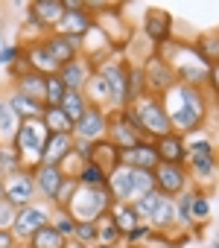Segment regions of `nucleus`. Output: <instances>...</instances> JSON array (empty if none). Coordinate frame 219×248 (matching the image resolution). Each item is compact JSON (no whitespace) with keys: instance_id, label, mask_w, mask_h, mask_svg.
<instances>
[{"instance_id":"nucleus-1","label":"nucleus","mask_w":219,"mask_h":248,"mask_svg":"<svg viewBox=\"0 0 219 248\" xmlns=\"http://www.w3.org/2000/svg\"><path fill=\"white\" fill-rule=\"evenodd\" d=\"M161 105L167 111L170 129L181 138L190 132H199L204 126H213V117H216V96H210L202 88L181 85V82H175L161 96Z\"/></svg>"},{"instance_id":"nucleus-2","label":"nucleus","mask_w":219,"mask_h":248,"mask_svg":"<svg viewBox=\"0 0 219 248\" xmlns=\"http://www.w3.org/2000/svg\"><path fill=\"white\" fill-rule=\"evenodd\" d=\"M158 56L170 64V70L175 73V82L190 85V88H202L210 96H216V67L196 50L193 41L172 38L158 50Z\"/></svg>"},{"instance_id":"nucleus-3","label":"nucleus","mask_w":219,"mask_h":248,"mask_svg":"<svg viewBox=\"0 0 219 248\" xmlns=\"http://www.w3.org/2000/svg\"><path fill=\"white\" fill-rule=\"evenodd\" d=\"M149 190H155V178L152 172L143 170H132V167H117L108 175V193L114 202H138L141 196H146Z\"/></svg>"},{"instance_id":"nucleus-4","label":"nucleus","mask_w":219,"mask_h":248,"mask_svg":"<svg viewBox=\"0 0 219 248\" xmlns=\"http://www.w3.org/2000/svg\"><path fill=\"white\" fill-rule=\"evenodd\" d=\"M111 204H114V199L108 193V187H82L79 184L64 210L73 216V222H96L99 216L111 210Z\"/></svg>"},{"instance_id":"nucleus-5","label":"nucleus","mask_w":219,"mask_h":248,"mask_svg":"<svg viewBox=\"0 0 219 248\" xmlns=\"http://www.w3.org/2000/svg\"><path fill=\"white\" fill-rule=\"evenodd\" d=\"M47 129H44V123L41 120H24L21 123V129L12 140L18 158H21V167L24 170H35L41 164V155H44V143H47Z\"/></svg>"},{"instance_id":"nucleus-6","label":"nucleus","mask_w":219,"mask_h":248,"mask_svg":"<svg viewBox=\"0 0 219 248\" xmlns=\"http://www.w3.org/2000/svg\"><path fill=\"white\" fill-rule=\"evenodd\" d=\"M135 114H138V123H141V132L146 140H158L164 135H170V120H167V111L161 105V96H141L138 102L129 105Z\"/></svg>"},{"instance_id":"nucleus-7","label":"nucleus","mask_w":219,"mask_h":248,"mask_svg":"<svg viewBox=\"0 0 219 248\" xmlns=\"http://www.w3.org/2000/svg\"><path fill=\"white\" fill-rule=\"evenodd\" d=\"M135 30H138V32L155 47V53H158L167 41L175 38V18H172L167 9H161V6H146Z\"/></svg>"},{"instance_id":"nucleus-8","label":"nucleus","mask_w":219,"mask_h":248,"mask_svg":"<svg viewBox=\"0 0 219 248\" xmlns=\"http://www.w3.org/2000/svg\"><path fill=\"white\" fill-rule=\"evenodd\" d=\"M96 73L108 85V111H123L129 105V99H126V64H123V59L120 56L105 59L102 64H96Z\"/></svg>"},{"instance_id":"nucleus-9","label":"nucleus","mask_w":219,"mask_h":248,"mask_svg":"<svg viewBox=\"0 0 219 248\" xmlns=\"http://www.w3.org/2000/svg\"><path fill=\"white\" fill-rule=\"evenodd\" d=\"M50 213H53V207H50L47 202H41V199H35L32 204L18 207V216H15V225H12V236H15V242L24 245L38 228L50 225Z\"/></svg>"},{"instance_id":"nucleus-10","label":"nucleus","mask_w":219,"mask_h":248,"mask_svg":"<svg viewBox=\"0 0 219 248\" xmlns=\"http://www.w3.org/2000/svg\"><path fill=\"white\" fill-rule=\"evenodd\" d=\"M105 132H108V111L96 105H88L85 114L73 123V140L96 143V140H105Z\"/></svg>"},{"instance_id":"nucleus-11","label":"nucleus","mask_w":219,"mask_h":248,"mask_svg":"<svg viewBox=\"0 0 219 248\" xmlns=\"http://www.w3.org/2000/svg\"><path fill=\"white\" fill-rule=\"evenodd\" d=\"M141 70H143V82H146V93H149V96H164V93L175 85V73L170 70V64H167L158 53H152V56L141 64Z\"/></svg>"},{"instance_id":"nucleus-12","label":"nucleus","mask_w":219,"mask_h":248,"mask_svg":"<svg viewBox=\"0 0 219 248\" xmlns=\"http://www.w3.org/2000/svg\"><path fill=\"white\" fill-rule=\"evenodd\" d=\"M152 178H155V190L167 199H175L178 193L190 190V178L184 167H175V164H158L152 170Z\"/></svg>"},{"instance_id":"nucleus-13","label":"nucleus","mask_w":219,"mask_h":248,"mask_svg":"<svg viewBox=\"0 0 219 248\" xmlns=\"http://www.w3.org/2000/svg\"><path fill=\"white\" fill-rule=\"evenodd\" d=\"M3 190H6V202H12L15 207L32 204L38 199L35 193V181H32V170H18L12 175L3 178Z\"/></svg>"},{"instance_id":"nucleus-14","label":"nucleus","mask_w":219,"mask_h":248,"mask_svg":"<svg viewBox=\"0 0 219 248\" xmlns=\"http://www.w3.org/2000/svg\"><path fill=\"white\" fill-rule=\"evenodd\" d=\"M190 233L193 236H202L204 225L210 222L213 216V190H199V187H190Z\"/></svg>"},{"instance_id":"nucleus-15","label":"nucleus","mask_w":219,"mask_h":248,"mask_svg":"<svg viewBox=\"0 0 219 248\" xmlns=\"http://www.w3.org/2000/svg\"><path fill=\"white\" fill-rule=\"evenodd\" d=\"M82 56L96 67V64H102L105 59H111V56H120L114 47H111V41L105 38V32L94 24L85 35H82Z\"/></svg>"},{"instance_id":"nucleus-16","label":"nucleus","mask_w":219,"mask_h":248,"mask_svg":"<svg viewBox=\"0 0 219 248\" xmlns=\"http://www.w3.org/2000/svg\"><path fill=\"white\" fill-rule=\"evenodd\" d=\"M105 140L114 143L120 152H126V149L143 143V138H141V135L129 126V123L120 117V111H111V114H108V132H105Z\"/></svg>"},{"instance_id":"nucleus-17","label":"nucleus","mask_w":219,"mask_h":248,"mask_svg":"<svg viewBox=\"0 0 219 248\" xmlns=\"http://www.w3.org/2000/svg\"><path fill=\"white\" fill-rule=\"evenodd\" d=\"M32 181H35V193H38V199L47 202V204L53 207V199H56L62 181H64L62 170H59V167H44V164H38V167L32 170Z\"/></svg>"},{"instance_id":"nucleus-18","label":"nucleus","mask_w":219,"mask_h":248,"mask_svg":"<svg viewBox=\"0 0 219 248\" xmlns=\"http://www.w3.org/2000/svg\"><path fill=\"white\" fill-rule=\"evenodd\" d=\"M44 47H47V53L56 59L59 67H64L67 62H73V59L82 56V38H64V35L50 32V35L44 38Z\"/></svg>"},{"instance_id":"nucleus-19","label":"nucleus","mask_w":219,"mask_h":248,"mask_svg":"<svg viewBox=\"0 0 219 248\" xmlns=\"http://www.w3.org/2000/svg\"><path fill=\"white\" fill-rule=\"evenodd\" d=\"M94 64L85 59V56H79V59H73V62H67L62 70H59V79H62V85L67 88V91H85V85H88V79L94 76Z\"/></svg>"},{"instance_id":"nucleus-20","label":"nucleus","mask_w":219,"mask_h":248,"mask_svg":"<svg viewBox=\"0 0 219 248\" xmlns=\"http://www.w3.org/2000/svg\"><path fill=\"white\" fill-rule=\"evenodd\" d=\"M158 152L152 146V140H143L126 152H120V167H132V170H143V172H152L158 167Z\"/></svg>"},{"instance_id":"nucleus-21","label":"nucleus","mask_w":219,"mask_h":248,"mask_svg":"<svg viewBox=\"0 0 219 248\" xmlns=\"http://www.w3.org/2000/svg\"><path fill=\"white\" fill-rule=\"evenodd\" d=\"M24 59H27V64H30V70L32 73H41L44 79L47 76H56L62 67L56 64V59L47 53V47H44V41H35V44H27L24 47Z\"/></svg>"},{"instance_id":"nucleus-22","label":"nucleus","mask_w":219,"mask_h":248,"mask_svg":"<svg viewBox=\"0 0 219 248\" xmlns=\"http://www.w3.org/2000/svg\"><path fill=\"white\" fill-rule=\"evenodd\" d=\"M91 27H94V15L88 9H79V12H64L53 32L64 35V38H82Z\"/></svg>"},{"instance_id":"nucleus-23","label":"nucleus","mask_w":219,"mask_h":248,"mask_svg":"<svg viewBox=\"0 0 219 248\" xmlns=\"http://www.w3.org/2000/svg\"><path fill=\"white\" fill-rule=\"evenodd\" d=\"M27 15L35 18L47 32H53L56 24H59L62 15H64V9H62V0H32V3L27 6Z\"/></svg>"},{"instance_id":"nucleus-24","label":"nucleus","mask_w":219,"mask_h":248,"mask_svg":"<svg viewBox=\"0 0 219 248\" xmlns=\"http://www.w3.org/2000/svg\"><path fill=\"white\" fill-rule=\"evenodd\" d=\"M152 146H155V152H158V161L161 164H175V167H184V140H181V135H175V132H170V135H164V138H158V140H152Z\"/></svg>"},{"instance_id":"nucleus-25","label":"nucleus","mask_w":219,"mask_h":248,"mask_svg":"<svg viewBox=\"0 0 219 248\" xmlns=\"http://www.w3.org/2000/svg\"><path fill=\"white\" fill-rule=\"evenodd\" d=\"M88 164H96L105 175H111L117 167H120V149L114 143H108V140H96L91 143V158Z\"/></svg>"},{"instance_id":"nucleus-26","label":"nucleus","mask_w":219,"mask_h":248,"mask_svg":"<svg viewBox=\"0 0 219 248\" xmlns=\"http://www.w3.org/2000/svg\"><path fill=\"white\" fill-rule=\"evenodd\" d=\"M6 105L15 111V117L24 123V120H41V114H44V102H35V99H30V96H24V93H18V91H9L6 96Z\"/></svg>"},{"instance_id":"nucleus-27","label":"nucleus","mask_w":219,"mask_h":248,"mask_svg":"<svg viewBox=\"0 0 219 248\" xmlns=\"http://www.w3.org/2000/svg\"><path fill=\"white\" fill-rule=\"evenodd\" d=\"M70 149H73V135H47L41 164H44V167H59L62 158H64Z\"/></svg>"},{"instance_id":"nucleus-28","label":"nucleus","mask_w":219,"mask_h":248,"mask_svg":"<svg viewBox=\"0 0 219 248\" xmlns=\"http://www.w3.org/2000/svg\"><path fill=\"white\" fill-rule=\"evenodd\" d=\"M184 140V155H196V152H216V135L213 126H204L199 132H190L181 138Z\"/></svg>"},{"instance_id":"nucleus-29","label":"nucleus","mask_w":219,"mask_h":248,"mask_svg":"<svg viewBox=\"0 0 219 248\" xmlns=\"http://www.w3.org/2000/svg\"><path fill=\"white\" fill-rule=\"evenodd\" d=\"M44 88H47V79H44L41 73H32V70H30L27 76H21V79L12 82V91L30 96V99H35V102H44Z\"/></svg>"},{"instance_id":"nucleus-30","label":"nucleus","mask_w":219,"mask_h":248,"mask_svg":"<svg viewBox=\"0 0 219 248\" xmlns=\"http://www.w3.org/2000/svg\"><path fill=\"white\" fill-rule=\"evenodd\" d=\"M108 213H111V219H114V225L120 228V233H123V236H126L132 228H138V225H141V216H138L135 204H129V202H114Z\"/></svg>"},{"instance_id":"nucleus-31","label":"nucleus","mask_w":219,"mask_h":248,"mask_svg":"<svg viewBox=\"0 0 219 248\" xmlns=\"http://www.w3.org/2000/svg\"><path fill=\"white\" fill-rule=\"evenodd\" d=\"M85 99H88V105H96V108H105L108 111V85H105V79L94 70V76L88 79V85H85ZM111 114V111H108Z\"/></svg>"},{"instance_id":"nucleus-32","label":"nucleus","mask_w":219,"mask_h":248,"mask_svg":"<svg viewBox=\"0 0 219 248\" xmlns=\"http://www.w3.org/2000/svg\"><path fill=\"white\" fill-rule=\"evenodd\" d=\"M94 225H96V245H123V233H120V228L114 225L111 213L99 216Z\"/></svg>"},{"instance_id":"nucleus-33","label":"nucleus","mask_w":219,"mask_h":248,"mask_svg":"<svg viewBox=\"0 0 219 248\" xmlns=\"http://www.w3.org/2000/svg\"><path fill=\"white\" fill-rule=\"evenodd\" d=\"M21 248H64V236H62L59 231H53L50 225H44V228H38Z\"/></svg>"},{"instance_id":"nucleus-34","label":"nucleus","mask_w":219,"mask_h":248,"mask_svg":"<svg viewBox=\"0 0 219 248\" xmlns=\"http://www.w3.org/2000/svg\"><path fill=\"white\" fill-rule=\"evenodd\" d=\"M21 129V120L15 117V111L6 105V99L0 96V143H12L15 135Z\"/></svg>"},{"instance_id":"nucleus-35","label":"nucleus","mask_w":219,"mask_h":248,"mask_svg":"<svg viewBox=\"0 0 219 248\" xmlns=\"http://www.w3.org/2000/svg\"><path fill=\"white\" fill-rule=\"evenodd\" d=\"M41 123H44V129H47L50 135H73V123L64 117L62 108H44Z\"/></svg>"},{"instance_id":"nucleus-36","label":"nucleus","mask_w":219,"mask_h":248,"mask_svg":"<svg viewBox=\"0 0 219 248\" xmlns=\"http://www.w3.org/2000/svg\"><path fill=\"white\" fill-rule=\"evenodd\" d=\"M141 96H146L143 70H141V67H129V64H126V99H129V105H132V102H138Z\"/></svg>"},{"instance_id":"nucleus-37","label":"nucleus","mask_w":219,"mask_h":248,"mask_svg":"<svg viewBox=\"0 0 219 248\" xmlns=\"http://www.w3.org/2000/svg\"><path fill=\"white\" fill-rule=\"evenodd\" d=\"M59 108L64 111V117H67L70 123H76V120L85 114V108H88V99H85V93H82V91H67Z\"/></svg>"},{"instance_id":"nucleus-38","label":"nucleus","mask_w":219,"mask_h":248,"mask_svg":"<svg viewBox=\"0 0 219 248\" xmlns=\"http://www.w3.org/2000/svg\"><path fill=\"white\" fill-rule=\"evenodd\" d=\"M196 50L216 67V62H219V38H216V32L213 30H207V32H202V35H196Z\"/></svg>"},{"instance_id":"nucleus-39","label":"nucleus","mask_w":219,"mask_h":248,"mask_svg":"<svg viewBox=\"0 0 219 248\" xmlns=\"http://www.w3.org/2000/svg\"><path fill=\"white\" fill-rule=\"evenodd\" d=\"M18 170H24V167H21V158H18L15 146L12 143H0V178H6V175H12Z\"/></svg>"},{"instance_id":"nucleus-40","label":"nucleus","mask_w":219,"mask_h":248,"mask_svg":"<svg viewBox=\"0 0 219 248\" xmlns=\"http://www.w3.org/2000/svg\"><path fill=\"white\" fill-rule=\"evenodd\" d=\"M64 93H67V88L62 85L59 73H56V76H47V88H44V108H59V105H62V99H64Z\"/></svg>"},{"instance_id":"nucleus-41","label":"nucleus","mask_w":219,"mask_h":248,"mask_svg":"<svg viewBox=\"0 0 219 248\" xmlns=\"http://www.w3.org/2000/svg\"><path fill=\"white\" fill-rule=\"evenodd\" d=\"M50 228H53V231H59L64 239H70V236H73L76 222H73V216H70L64 207H53V213H50Z\"/></svg>"},{"instance_id":"nucleus-42","label":"nucleus","mask_w":219,"mask_h":248,"mask_svg":"<svg viewBox=\"0 0 219 248\" xmlns=\"http://www.w3.org/2000/svg\"><path fill=\"white\" fill-rule=\"evenodd\" d=\"M76 181H79L82 187H108V175H105L96 164H85Z\"/></svg>"},{"instance_id":"nucleus-43","label":"nucleus","mask_w":219,"mask_h":248,"mask_svg":"<svg viewBox=\"0 0 219 248\" xmlns=\"http://www.w3.org/2000/svg\"><path fill=\"white\" fill-rule=\"evenodd\" d=\"M85 164H88V161H85V158H82L79 152H73V149H70V152H67V155L62 158V164H59V170H62V175H64V178H70V181H76Z\"/></svg>"},{"instance_id":"nucleus-44","label":"nucleus","mask_w":219,"mask_h":248,"mask_svg":"<svg viewBox=\"0 0 219 248\" xmlns=\"http://www.w3.org/2000/svg\"><path fill=\"white\" fill-rule=\"evenodd\" d=\"M155 236V231L146 225V222H141L138 228H132L126 236H123V248H135V245H143V242H149Z\"/></svg>"},{"instance_id":"nucleus-45","label":"nucleus","mask_w":219,"mask_h":248,"mask_svg":"<svg viewBox=\"0 0 219 248\" xmlns=\"http://www.w3.org/2000/svg\"><path fill=\"white\" fill-rule=\"evenodd\" d=\"M70 239H76V242H82V245L94 248V245H96V225H94V222H76V228H73V236H70Z\"/></svg>"},{"instance_id":"nucleus-46","label":"nucleus","mask_w":219,"mask_h":248,"mask_svg":"<svg viewBox=\"0 0 219 248\" xmlns=\"http://www.w3.org/2000/svg\"><path fill=\"white\" fill-rule=\"evenodd\" d=\"M76 187H79V181L64 178V181H62V187H59V193H56V199H53V207H67V204H70V199H73V193H76Z\"/></svg>"},{"instance_id":"nucleus-47","label":"nucleus","mask_w":219,"mask_h":248,"mask_svg":"<svg viewBox=\"0 0 219 248\" xmlns=\"http://www.w3.org/2000/svg\"><path fill=\"white\" fill-rule=\"evenodd\" d=\"M15 216H18V207L12 204V202H0V231H12V225H15Z\"/></svg>"},{"instance_id":"nucleus-48","label":"nucleus","mask_w":219,"mask_h":248,"mask_svg":"<svg viewBox=\"0 0 219 248\" xmlns=\"http://www.w3.org/2000/svg\"><path fill=\"white\" fill-rule=\"evenodd\" d=\"M24 56V47L15 41V44H3L0 47V67H6V64H12L15 59H21Z\"/></svg>"},{"instance_id":"nucleus-49","label":"nucleus","mask_w":219,"mask_h":248,"mask_svg":"<svg viewBox=\"0 0 219 248\" xmlns=\"http://www.w3.org/2000/svg\"><path fill=\"white\" fill-rule=\"evenodd\" d=\"M30 73V64H27V59L21 56V59H15L12 64H6V76L15 82V79H21V76H27Z\"/></svg>"},{"instance_id":"nucleus-50","label":"nucleus","mask_w":219,"mask_h":248,"mask_svg":"<svg viewBox=\"0 0 219 248\" xmlns=\"http://www.w3.org/2000/svg\"><path fill=\"white\" fill-rule=\"evenodd\" d=\"M0 248H21L12 236V231H0Z\"/></svg>"},{"instance_id":"nucleus-51","label":"nucleus","mask_w":219,"mask_h":248,"mask_svg":"<svg viewBox=\"0 0 219 248\" xmlns=\"http://www.w3.org/2000/svg\"><path fill=\"white\" fill-rule=\"evenodd\" d=\"M135 248H170V245H167V242H164V239H161V236L155 233V236H152L149 242H143V245H135Z\"/></svg>"},{"instance_id":"nucleus-52","label":"nucleus","mask_w":219,"mask_h":248,"mask_svg":"<svg viewBox=\"0 0 219 248\" xmlns=\"http://www.w3.org/2000/svg\"><path fill=\"white\" fill-rule=\"evenodd\" d=\"M64 248H88V245H82V242H76V239H64Z\"/></svg>"},{"instance_id":"nucleus-53","label":"nucleus","mask_w":219,"mask_h":248,"mask_svg":"<svg viewBox=\"0 0 219 248\" xmlns=\"http://www.w3.org/2000/svg\"><path fill=\"white\" fill-rule=\"evenodd\" d=\"M6 199V190H3V178H0V202Z\"/></svg>"},{"instance_id":"nucleus-54","label":"nucleus","mask_w":219,"mask_h":248,"mask_svg":"<svg viewBox=\"0 0 219 248\" xmlns=\"http://www.w3.org/2000/svg\"><path fill=\"white\" fill-rule=\"evenodd\" d=\"M94 248H123V245H94Z\"/></svg>"}]
</instances>
